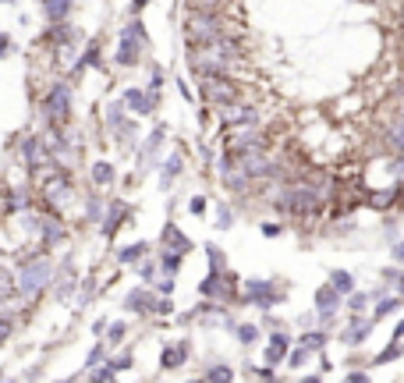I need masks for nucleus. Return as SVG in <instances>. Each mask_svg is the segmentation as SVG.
Wrapping results in <instances>:
<instances>
[{"mask_svg": "<svg viewBox=\"0 0 404 383\" xmlns=\"http://www.w3.org/2000/svg\"><path fill=\"white\" fill-rule=\"evenodd\" d=\"M235 57V50H230V43H199L192 53H188V64L202 75V78H213V75H223L227 71V61Z\"/></svg>", "mask_w": 404, "mask_h": 383, "instance_id": "nucleus-1", "label": "nucleus"}, {"mask_svg": "<svg viewBox=\"0 0 404 383\" xmlns=\"http://www.w3.org/2000/svg\"><path fill=\"white\" fill-rule=\"evenodd\" d=\"M50 281H53V263H50L46 256H32V259H25L22 270H18V295H22V298H32V295H39Z\"/></svg>", "mask_w": 404, "mask_h": 383, "instance_id": "nucleus-2", "label": "nucleus"}, {"mask_svg": "<svg viewBox=\"0 0 404 383\" xmlns=\"http://www.w3.org/2000/svg\"><path fill=\"white\" fill-rule=\"evenodd\" d=\"M43 114H46L50 125H64V121L71 118V85H68V82L50 85V92H46V99H43Z\"/></svg>", "mask_w": 404, "mask_h": 383, "instance_id": "nucleus-3", "label": "nucleus"}, {"mask_svg": "<svg viewBox=\"0 0 404 383\" xmlns=\"http://www.w3.org/2000/svg\"><path fill=\"white\" fill-rule=\"evenodd\" d=\"M43 195L53 209H64L71 199H75V188H71V178L64 171H53L50 167V178H43Z\"/></svg>", "mask_w": 404, "mask_h": 383, "instance_id": "nucleus-4", "label": "nucleus"}, {"mask_svg": "<svg viewBox=\"0 0 404 383\" xmlns=\"http://www.w3.org/2000/svg\"><path fill=\"white\" fill-rule=\"evenodd\" d=\"M202 96H206L209 106H223V103H235L242 96V89H238V82H230L223 75H213V78L202 82Z\"/></svg>", "mask_w": 404, "mask_h": 383, "instance_id": "nucleus-5", "label": "nucleus"}, {"mask_svg": "<svg viewBox=\"0 0 404 383\" xmlns=\"http://www.w3.org/2000/svg\"><path fill=\"white\" fill-rule=\"evenodd\" d=\"M185 29H188V36H192L195 43H213V39H220V18H216V15H206V11H192Z\"/></svg>", "mask_w": 404, "mask_h": 383, "instance_id": "nucleus-6", "label": "nucleus"}, {"mask_svg": "<svg viewBox=\"0 0 404 383\" xmlns=\"http://www.w3.org/2000/svg\"><path fill=\"white\" fill-rule=\"evenodd\" d=\"M230 288H235V277H230V273H223V270H220V273L213 270L209 277L202 281L199 291H202L206 298H213V302H235V291H230Z\"/></svg>", "mask_w": 404, "mask_h": 383, "instance_id": "nucleus-7", "label": "nucleus"}, {"mask_svg": "<svg viewBox=\"0 0 404 383\" xmlns=\"http://www.w3.org/2000/svg\"><path fill=\"white\" fill-rule=\"evenodd\" d=\"M216 118H220V125H227V128H235V125H252L256 121V111L249 103H223V106H216Z\"/></svg>", "mask_w": 404, "mask_h": 383, "instance_id": "nucleus-8", "label": "nucleus"}, {"mask_svg": "<svg viewBox=\"0 0 404 383\" xmlns=\"http://www.w3.org/2000/svg\"><path fill=\"white\" fill-rule=\"evenodd\" d=\"M245 302H252L259 309H270L277 302V284L273 281H249L245 284Z\"/></svg>", "mask_w": 404, "mask_h": 383, "instance_id": "nucleus-9", "label": "nucleus"}, {"mask_svg": "<svg viewBox=\"0 0 404 383\" xmlns=\"http://www.w3.org/2000/svg\"><path fill=\"white\" fill-rule=\"evenodd\" d=\"M337 305H340V291H337L333 284H323V288L316 291V312H319L323 326H326V323H333V316H337Z\"/></svg>", "mask_w": 404, "mask_h": 383, "instance_id": "nucleus-10", "label": "nucleus"}, {"mask_svg": "<svg viewBox=\"0 0 404 383\" xmlns=\"http://www.w3.org/2000/svg\"><path fill=\"white\" fill-rule=\"evenodd\" d=\"M188 355H192L188 341H174V344H167V348L160 351V365H163V369H178V365H185Z\"/></svg>", "mask_w": 404, "mask_h": 383, "instance_id": "nucleus-11", "label": "nucleus"}, {"mask_svg": "<svg viewBox=\"0 0 404 383\" xmlns=\"http://www.w3.org/2000/svg\"><path fill=\"white\" fill-rule=\"evenodd\" d=\"M249 149H266V139L259 132H238V135H230V153H249Z\"/></svg>", "mask_w": 404, "mask_h": 383, "instance_id": "nucleus-12", "label": "nucleus"}, {"mask_svg": "<svg viewBox=\"0 0 404 383\" xmlns=\"http://www.w3.org/2000/svg\"><path fill=\"white\" fill-rule=\"evenodd\" d=\"M287 348H291V337L280 334V330H273V334H270V348H266V362H270V365L284 362V358H287Z\"/></svg>", "mask_w": 404, "mask_h": 383, "instance_id": "nucleus-13", "label": "nucleus"}, {"mask_svg": "<svg viewBox=\"0 0 404 383\" xmlns=\"http://www.w3.org/2000/svg\"><path fill=\"white\" fill-rule=\"evenodd\" d=\"M75 8V0H43V11H46V22L57 25V22H64Z\"/></svg>", "mask_w": 404, "mask_h": 383, "instance_id": "nucleus-14", "label": "nucleus"}, {"mask_svg": "<svg viewBox=\"0 0 404 383\" xmlns=\"http://www.w3.org/2000/svg\"><path fill=\"white\" fill-rule=\"evenodd\" d=\"M372 323H376V319H362V316H358L348 330H344V344H362V341L369 337V330H372Z\"/></svg>", "mask_w": 404, "mask_h": 383, "instance_id": "nucleus-15", "label": "nucleus"}, {"mask_svg": "<svg viewBox=\"0 0 404 383\" xmlns=\"http://www.w3.org/2000/svg\"><path fill=\"white\" fill-rule=\"evenodd\" d=\"M39 231H43V242H46V245L64 242V224L57 221V216H46V221H39Z\"/></svg>", "mask_w": 404, "mask_h": 383, "instance_id": "nucleus-16", "label": "nucleus"}, {"mask_svg": "<svg viewBox=\"0 0 404 383\" xmlns=\"http://www.w3.org/2000/svg\"><path fill=\"white\" fill-rule=\"evenodd\" d=\"M163 249H178V252H188L192 249V242L174 228V224H163Z\"/></svg>", "mask_w": 404, "mask_h": 383, "instance_id": "nucleus-17", "label": "nucleus"}, {"mask_svg": "<svg viewBox=\"0 0 404 383\" xmlns=\"http://www.w3.org/2000/svg\"><path fill=\"white\" fill-rule=\"evenodd\" d=\"M125 213H128V206H125V202H113V206L106 209L110 221H103V235H113V231H118V228L125 224Z\"/></svg>", "mask_w": 404, "mask_h": 383, "instance_id": "nucleus-18", "label": "nucleus"}, {"mask_svg": "<svg viewBox=\"0 0 404 383\" xmlns=\"http://www.w3.org/2000/svg\"><path fill=\"white\" fill-rule=\"evenodd\" d=\"M386 146L393 153H404V114H397V121L386 128Z\"/></svg>", "mask_w": 404, "mask_h": 383, "instance_id": "nucleus-19", "label": "nucleus"}, {"mask_svg": "<svg viewBox=\"0 0 404 383\" xmlns=\"http://www.w3.org/2000/svg\"><path fill=\"white\" fill-rule=\"evenodd\" d=\"M125 309H128V312H153L149 291H132V295L125 298Z\"/></svg>", "mask_w": 404, "mask_h": 383, "instance_id": "nucleus-20", "label": "nucleus"}, {"mask_svg": "<svg viewBox=\"0 0 404 383\" xmlns=\"http://www.w3.org/2000/svg\"><path fill=\"white\" fill-rule=\"evenodd\" d=\"M163 139H167V128L160 125V128H153V135H149V142L142 146V156H146V167L153 163V156H156V149L163 146Z\"/></svg>", "mask_w": 404, "mask_h": 383, "instance_id": "nucleus-21", "label": "nucleus"}, {"mask_svg": "<svg viewBox=\"0 0 404 383\" xmlns=\"http://www.w3.org/2000/svg\"><path fill=\"white\" fill-rule=\"evenodd\" d=\"M181 256H185V252H178V249H163V256H160V270L167 273V277H174V273H178Z\"/></svg>", "mask_w": 404, "mask_h": 383, "instance_id": "nucleus-22", "label": "nucleus"}, {"mask_svg": "<svg viewBox=\"0 0 404 383\" xmlns=\"http://www.w3.org/2000/svg\"><path fill=\"white\" fill-rule=\"evenodd\" d=\"M125 111H128V106H125V99H121V103H110L106 111H103V118H106V128H113V132H118V128L125 125Z\"/></svg>", "mask_w": 404, "mask_h": 383, "instance_id": "nucleus-23", "label": "nucleus"}, {"mask_svg": "<svg viewBox=\"0 0 404 383\" xmlns=\"http://www.w3.org/2000/svg\"><path fill=\"white\" fill-rule=\"evenodd\" d=\"M18 291V277L11 270H4L0 266V302H11V295Z\"/></svg>", "mask_w": 404, "mask_h": 383, "instance_id": "nucleus-24", "label": "nucleus"}, {"mask_svg": "<svg viewBox=\"0 0 404 383\" xmlns=\"http://www.w3.org/2000/svg\"><path fill=\"white\" fill-rule=\"evenodd\" d=\"M330 284H333L340 295H348V291L355 288V277H351L348 270H333V273H330Z\"/></svg>", "mask_w": 404, "mask_h": 383, "instance_id": "nucleus-25", "label": "nucleus"}, {"mask_svg": "<svg viewBox=\"0 0 404 383\" xmlns=\"http://www.w3.org/2000/svg\"><path fill=\"white\" fill-rule=\"evenodd\" d=\"M92 181H96V188H106V185L113 181V167H110L106 160H99L96 167H92Z\"/></svg>", "mask_w": 404, "mask_h": 383, "instance_id": "nucleus-26", "label": "nucleus"}, {"mask_svg": "<svg viewBox=\"0 0 404 383\" xmlns=\"http://www.w3.org/2000/svg\"><path fill=\"white\" fill-rule=\"evenodd\" d=\"M106 209H110V206H106V199H103V195H92V199H89V209H85V213H89V221H92V224H103Z\"/></svg>", "mask_w": 404, "mask_h": 383, "instance_id": "nucleus-27", "label": "nucleus"}, {"mask_svg": "<svg viewBox=\"0 0 404 383\" xmlns=\"http://www.w3.org/2000/svg\"><path fill=\"white\" fill-rule=\"evenodd\" d=\"M400 188H404V185H393V188H383V192H376V195H372L369 202H372L376 209H386V206H390V202H393V199L400 195Z\"/></svg>", "mask_w": 404, "mask_h": 383, "instance_id": "nucleus-28", "label": "nucleus"}, {"mask_svg": "<svg viewBox=\"0 0 404 383\" xmlns=\"http://www.w3.org/2000/svg\"><path fill=\"white\" fill-rule=\"evenodd\" d=\"M181 167H185V163H181V156L174 153V156H170V160H167V167L160 171V178H163V185H170V181H174V178L181 174Z\"/></svg>", "mask_w": 404, "mask_h": 383, "instance_id": "nucleus-29", "label": "nucleus"}, {"mask_svg": "<svg viewBox=\"0 0 404 383\" xmlns=\"http://www.w3.org/2000/svg\"><path fill=\"white\" fill-rule=\"evenodd\" d=\"M397 309H400V298H397V295H386V298L376 305L372 319H383V316H390V312H397Z\"/></svg>", "mask_w": 404, "mask_h": 383, "instance_id": "nucleus-30", "label": "nucleus"}, {"mask_svg": "<svg viewBox=\"0 0 404 383\" xmlns=\"http://www.w3.org/2000/svg\"><path fill=\"white\" fill-rule=\"evenodd\" d=\"M238 341H242V344H256V341H259V326L242 323V326H238Z\"/></svg>", "mask_w": 404, "mask_h": 383, "instance_id": "nucleus-31", "label": "nucleus"}, {"mask_svg": "<svg viewBox=\"0 0 404 383\" xmlns=\"http://www.w3.org/2000/svg\"><path fill=\"white\" fill-rule=\"evenodd\" d=\"M302 344L312 348V351L323 348V344H326V330H309V334H302Z\"/></svg>", "mask_w": 404, "mask_h": 383, "instance_id": "nucleus-32", "label": "nucleus"}, {"mask_svg": "<svg viewBox=\"0 0 404 383\" xmlns=\"http://www.w3.org/2000/svg\"><path fill=\"white\" fill-rule=\"evenodd\" d=\"M309 351H312V348H305V344H302V348H295L291 355H287V365H291V369H302V365L309 362Z\"/></svg>", "mask_w": 404, "mask_h": 383, "instance_id": "nucleus-33", "label": "nucleus"}, {"mask_svg": "<svg viewBox=\"0 0 404 383\" xmlns=\"http://www.w3.org/2000/svg\"><path fill=\"white\" fill-rule=\"evenodd\" d=\"M400 351H404V348H400V344H397V341H393V344H390V348H383V351H379V355H376V365H386V362H393V358H397V355H400Z\"/></svg>", "mask_w": 404, "mask_h": 383, "instance_id": "nucleus-34", "label": "nucleus"}, {"mask_svg": "<svg viewBox=\"0 0 404 383\" xmlns=\"http://www.w3.org/2000/svg\"><path fill=\"white\" fill-rule=\"evenodd\" d=\"M142 256H146V245H142V242H135L132 249H125V252H121V263H135V259H142Z\"/></svg>", "mask_w": 404, "mask_h": 383, "instance_id": "nucleus-35", "label": "nucleus"}, {"mask_svg": "<svg viewBox=\"0 0 404 383\" xmlns=\"http://www.w3.org/2000/svg\"><path fill=\"white\" fill-rule=\"evenodd\" d=\"M206 379H235V369H227V365H213V369H206Z\"/></svg>", "mask_w": 404, "mask_h": 383, "instance_id": "nucleus-36", "label": "nucleus"}, {"mask_svg": "<svg viewBox=\"0 0 404 383\" xmlns=\"http://www.w3.org/2000/svg\"><path fill=\"white\" fill-rule=\"evenodd\" d=\"M125 330H128L125 323H113V326H110V334H106V344H121V341H125Z\"/></svg>", "mask_w": 404, "mask_h": 383, "instance_id": "nucleus-37", "label": "nucleus"}, {"mask_svg": "<svg viewBox=\"0 0 404 383\" xmlns=\"http://www.w3.org/2000/svg\"><path fill=\"white\" fill-rule=\"evenodd\" d=\"M365 305H369V295H351V298H348V309H351L355 316H362Z\"/></svg>", "mask_w": 404, "mask_h": 383, "instance_id": "nucleus-38", "label": "nucleus"}, {"mask_svg": "<svg viewBox=\"0 0 404 383\" xmlns=\"http://www.w3.org/2000/svg\"><path fill=\"white\" fill-rule=\"evenodd\" d=\"M206 252H209V270H216V273H220V270H223V252H216L213 245H209Z\"/></svg>", "mask_w": 404, "mask_h": 383, "instance_id": "nucleus-39", "label": "nucleus"}, {"mask_svg": "<svg viewBox=\"0 0 404 383\" xmlns=\"http://www.w3.org/2000/svg\"><path fill=\"white\" fill-rule=\"evenodd\" d=\"M170 309H174V305H170V298H156V302H153V312H163V316H167Z\"/></svg>", "mask_w": 404, "mask_h": 383, "instance_id": "nucleus-40", "label": "nucleus"}, {"mask_svg": "<svg viewBox=\"0 0 404 383\" xmlns=\"http://www.w3.org/2000/svg\"><path fill=\"white\" fill-rule=\"evenodd\" d=\"M8 53H11V36L0 32V57H8Z\"/></svg>", "mask_w": 404, "mask_h": 383, "instance_id": "nucleus-41", "label": "nucleus"}, {"mask_svg": "<svg viewBox=\"0 0 404 383\" xmlns=\"http://www.w3.org/2000/svg\"><path fill=\"white\" fill-rule=\"evenodd\" d=\"M216 224H220L223 231L230 228V209H227V206H220V216H216Z\"/></svg>", "mask_w": 404, "mask_h": 383, "instance_id": "nucleus-42", "label": "nucleus"}, {"mask_svg": "<svg viewBox=\"0 0 404 383\" xmlns=\"http://www.w3.org/2000/svg\"><path fill=\"white\" fill-rule=\"evenodd\" d=\"M139 277H142V281H153V277H156V266H153V263H146V266L139 270Z\"/></svg>", "mask_w": 404, "mask_h": 383, "instance_id": "nucleus-43", "label": "nucleus"}, {"mask_svg": "<svg viewBox=\"0 0 404 383\" xmlns=\"http://www.w3.org/2000/svg\"><path fill=\"white\" fill-rule=\"evenodd\" d=\"M280 231H284V228H280V224H273V221H270V224H263V235H266V238H277Z\"/></svg>", "mask_w": 404, "mask_h": 383, "instance_id": "nucleus-44", "label": "nucleus"}, {"mask_svg": "<svg viewBox=\"0 0 404 383\" xmlns=\"http://www.w3.org/2000/svg\"><path fill=\"white\" fill-rule=\"evenodd\" d=\"M92 379H113V365H103V369H96V372H92Z\"/></svg>", "mask_w": 404, "mask_h": 383, "instance_id": "nucleus-45", "label": "nucleus"}, {"mask_svg": "<svg viewBox=\"0 0 404 383\" xmlns=\"http://www.w3.org/2000/svg\"><path fill=\"white\" fill-rule=\"evenodd\" d=\"M8 337H11V323H8V319H0V344H4Z\"/></svg>", "mask_w": 404, "mask_h": 383, "instance_id": "nucleus-46", "label": "nucleus"}, {"mask_svg": "<svg viewBox=\"0 0 404 383\" xmlns=\"http://www.w3.org/2000/svg\"><path fill=\"white\" fill-rule=\"evenodd\" d=\"M188 209H192V213H202V209H206V199H202V195H195V199L188 202Z\"/></svg>", "mask_w": 404, "mask_h": 383, "instance_id": "nucleus-47", "label": "nucleus"}, {"mask_svg": "<svg viewBox=\"0 0 404 383\" xmlns=\"http://www.w3.org/2000/svg\"><path fill=\"white\" fill-rule=\"evenodd\" d=\"M132 365V355H118V358H113V369H128Z\"/></svg>", "mask_w": 404, "mask_h": 383, "instance_id": "nucleus-48", "label": "nucleus"}, {"mask_svg": "<svg viewBox=\"0 0 404 383\" xmlns=\"http://www.w3.org/2000/svg\"><path fill=\"white\" fill-rule=\"evenodd\" d=\"M160 85H163V68H156V71H153V82H149V89H160Z\"/></svg>", "mask_w": 404, "mask_h": 383, "instance_id": "nucleus-49", "label": "nucleus"}, {"mask_svg": "<svg viewBox=\"0 0 404 383\" xmlns=\"http://www.w3.org/2000/svg\"><path fill=\"white\" fill-rule=\"evenodd\" d=\"M99 358H103V344H96V351H92V355H89V358H85V365H96V362H99Z\"/></svg>", "mask_w": 404, "mask_h": 383, "instance_id": "nucleus-50", "label": "nucleus"}, {"mask_svg": "<svg viewBox=\"0 0 404 383\" xmlns=\"http://www.w3.org/2000/svg\"><path fill=\"white\" fill-rule=\"evenodd\" d=\"M400 337H404V319L397 323V330H393V341H400Z\"/></svg>", "mask_w": 404, "mask_h": 383, "instance_id": "nucleus-51", "label": "nucleus"}, {"mask_svg": "<svg viewBox=\"0 0 404 383\" xmlns=\"http://www.w3.org/2000/svg\"><path fill=\"white\" fill-rule=\"evenodd\" d=\"M393 259H404V245H393Z\"/></svg>", "mask_w": 404, "mask_h": 383, "instance_id": "nucleus-52", "label": "nucleus"}, {"mask_svg": "<svg viewBox=\"0 0 404 383\" xmlns=\"http://www.w3.org/2000/svg\"><path fill=\"white\" fill-rule=\"evenodd\" d=\"M146 4H149V0H132V8H135V11H142Z\"/></svg>", "mask_w": 404, "mask_h": 383, "instance_id": "nucleus-53", "label": "nucleus"}, {"mask_svg": "<svg viewBox=\"0 0 404 383\" xmlns=\"http://www.w3.org/2000/svg\"><path fill=\"white\" fill-rule=\"evenodd\" d=\"M393 171H397V174H400V178H404V160H400V163H397V167H393Z\"/></svg>", "mask_w": 404, "mask_h": 383, "instance_id": "nucleus-54", "label": "nucleus"}, {"mask_svg": "<svg viewBox=\"0 0 404 383\" xmlns=\"http://www.w3.org/2000/svg\"><path fill=\"white\" fill-rule=\"evenodd\" d=\"M400 53H404V36H400Z\"/></svg>", "mask_w": 404, "mask_h": 383, "instance_id": "nucleus-55", "label": "nucleus"}]
</instances>
